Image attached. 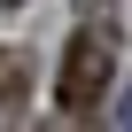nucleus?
Listing matches in <instances>:
<instances>
[{"label":"nucleus","mask_w":132,"mask_h":132,"mask_svg":"<svg viewBox=\"0 0 132 132\" xmlns=\"http://www.w3.org/2000/svg\"><path fill=\"white\" fill-rule=\"evenodd\" d=\"M109 132H132V93H117V124Z\"/></svg>","instance_id":"3"},{"label":"nucleus","mask_w":132,"mask_h":132,"mask_svg":"<svg viewBox=\"0 0 132 132\" xmlns=\"http://www.w3.org/2000/svg\"><path fill=\"white\" fill-rule=\"evenodd\" d=\"M31 101V54L0 47V109H23Z\"/></svg>","instance_id":"2"},{"label":"nucleus","mask_w":132,"mask_h":132,"mask_svg":"<svg viewBox=\"0 0 132 132\" xmlns=\"http://www.w3.org/2000/svg\"><path fill=\"white\" fill-rule=\"evenodd\" d=\"M62 132H86V124H62Z\"/></svg>","instance_id":"6"},{"label":"nucleus","mask_w":132,"mask_h":132,"mask_svg":"<svg viewBox=\"0 0 132 132\" xmlns=\"http://www.w3.org/2000/svg\"><path fill=\"white\" fill-rule=\"evenodd\" d=\"M78 8H109V0H78Z\"/></svg>","instance_id":"5"},{"label":"nucleus","mask_w":132,"mask_h":132,"mask_svg":"<svg viewBox=\"0 0 132 132\" xmlns=\"http://www.w3.org/2000/svg\"><path fill=\"white\" fill-rule=\"evenodd\" d=\"M0 8H8V16H16V8H23V0H0Z\"/></svg>","instance_id":"4"},{"label":"nucleus","mask_w":132,"mask_h":132,"mask_svg":"<svg viewBox=\"0 0 132 132\" xmlns=\"http://www.w3.org/2000/svg\"><path fill=\"white\" fill-rule=\"evenodd\" d=\"M109 86H117V31L109 23H78L70 47H62V70H54V109L86 117V109L109 101Z\"/></svg>","instance_id":"1"}]
</instances>
